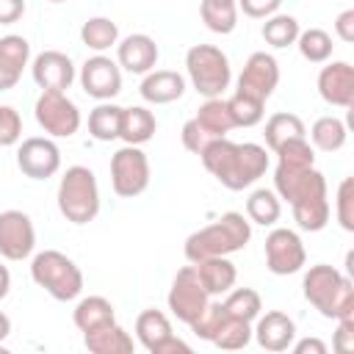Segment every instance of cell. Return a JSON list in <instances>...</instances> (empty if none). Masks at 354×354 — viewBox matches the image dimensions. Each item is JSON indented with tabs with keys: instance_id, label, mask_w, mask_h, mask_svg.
<instances>
[{
	"instance_id": "cell-1",
	"label": "cell",
	"mask_w": 354,
	"mask_h": 354,
	"mask_svg": "<svg viewBox=\"0 0 354 354\" xmlns=\"http://www.w3.org/2000/svg\"><path fill=\"white\" fill-rule=\"evenodd\" d=\"M202 166L230 191H243L252 183H257L266 169H268V152L266 147L246 141V144H235L227 136L224 138H213L202 152H199Z\"/></svg>"
},
{
	"instance_id": "cell-2",
	"label": "cell",
	"mask_w": 354,
	"mask_h": 354,
	"mask_svg": "<svg viewBox=\"0 0 354 354\" xmlns=\"http://www.w3.org/2000/svg\"><path fill=\"white\" fill-rule=\"evenodd\" d=\"M274 191L279 199H288L293 221L304 232H321L329 224V194L324 174L310 166L301 171H274Z\"/></svg>"
},
{
	"instance_id": "cell-3",
	"label": "cell",
	"mask_w": 354,
	"mask_h": 354,
	"mask_svg": "<svg viewBox=\"0 0 354 354\" xmlns=\"http://www.w3.org/2000/svg\"><path fill=\"white\" fill-rule=\"evenodd\" d=\"M249 238H252V221L243 218V213L227 210L218 221L191 232L185 238L183 252L188 263H199L207 257H230L232 252L246 249Z\"/></svg>"
},
{
	"instance_id": "cell-4",
	"label": "cell",
	"mask_w": 354,
	"mask_h": 354,
	"mask_svg": "<svg viewBox=\"0 0 354 354\" xmlns=\"http://www.w3.org/2000/svg\"><path fill=\"white\" fill-rule=\"evenodd\" d=\"M301 290H304V299L324 318H332V321L354 318V285L335 266H326V263L310 266V271L301 279Z\"/></svg>"
},
{
	"instance_id": "cell-5",
	"label": "cell",
	"mask_w": 354,
	"mask_h": 354,
	"mask_svg": "<svg viewBox=\"0 0 354 354\" xmlns=\"http://www.w3.org/2000/svg\"><path fill=\"white\" fill-rule=\"evenodd\" d=\"M58 210L69 224H88L100 213V185L88 166H69L58 183Z\"/></svg>"
},
{
	"instance_id": "cell-6",
	"label": "cell",
	"mask_w": 354,
	"mask_h": 354,
	"mask_svg": "<svg viewBox=\"0 0 354 354\" xmlns=\"http://www.w3.org/2000/svg\"><path fill=\"white\" fill-rule=\"evenodd\" d=\"M30 279L44 288L55 301H72L83 290V271L72 257L58 249H44L30 260Z\"/></svg>"
},
{
	"instance_id": "cell-7",
	"label": "cell",
	"mask_w": 354,
	"mask_h": 354,
	"mask_svg": "<svg viewBox=\"0 0 354 354\" xmlns=\"http://www.w3.org/2000/svg\"><path fill=\"white\" fill-rule=\"evenodd\" d=\"M185 72H188L191 86L205 100L221 97L224 88H230V80H232L230 58L216 44H194L185 53Z\"/></svg>"
},
{
	"instance_id": "cell-8",
	"label": "cell",
	"mask_w": 354,
	"mask_h": 354,
	"mask_svg": "<svg viewBox=\"0 0 354 354\" xmlns=\"http://www.w3.org/2000/svg\"><path fill=\"white\" fill-rule=\"evenodd\" d=\"M149 185V158L141 147L124 144L111 158V188L122 199L144 194Z\"/></svg>"
},
{
	"instance_id": "cell-9",
	"label": "cell",
	"mask_w": 354,
	"mask_h": 354,
	"mask_svg": "<svg viewBox=\"0 0 354 354\" xmlns=\"http://www.w3.org/2000/svg\"><path fill=\"white\" fill-rule=\"evenodd\" d=\"M33 116L53 138H72L80 130V111L66 91H41L33 105Z\"/></svg>"
},
{
	"instance_id": "cell-10",
	"label": "cell",
	"mask_w": 354,
	"mask_h": 354,
	"mask_svg": "<svg viewBox=\"0 0 354 354\" xmlns=\"http://www.w3.org/2000/svg\"><path fill=\"white\" fill-rule=\"evenodd\" d=\"M207 301H210V293L205 290V285H202L194 263L185 266V268H180L174 274L171 288H169V296H166V304H169L171 315L177 321H183V324H191L207 307Z\"/></svg>"
},
{
	"instance_id": "cell-11",
	"label": "cell",
	"mask_w": 354,
	"mask_h": 354,
	"mask_svg": "<svg viewBox=\"0 0 354 354\" xmlns=\"http://www.w3.org/2000/svg\"><path fill=\"white\" fill-rule=\"evenodd\" d=\"M304 263H307V252H304L299 232L288 227H274L266 235V268L271 274L288 277V274L301 271Z\"/></svg>"
},
{
	"instance_id": "cell-12",
	"label": "cell",
	"mask_w": 354,
	"mask_h": 354,
	"mask_svg": "<svg viewBox=\"0 0 354 354\" xmlns=\"http://www.w3.org/2000/svg\"><path fill=\"white\" fill-rule=\"evenodd\" d=\"M279 83V64L271 53H252L238 75V94L266 102Z\"/></svg>"
},
{
	"instance_id": "cell-13",
	"label": "cell",
	"mask_w": 354,
	"mask_h": 354,
	"mask_svg": "<svg viewBox=\"0 0 354 354\" xmlns=\"http://www.w3.org/2000/svg\"><path fill=\"white\" fill-rule=\"evenodd\" d=\"M17 166L30 180H47L61 169V149L53 138H41V136L25 138L17 147Z\"/></svg>"
},
{
	"instance_id": "cell-14",
	"label": "cell",
	"mask_w": 354,
	"mask_h": 354,
	"mask_svg": "<svg viewBox=\"0 0 354 354\" xmlns=\"http://www.w3.org/2000/svg\"><path fill=\"white\" fill-rule=\"evenodd\" d=\"M36 249V230L28 213L3 210L0 213V254L6 260H25Z\"/></svg>"
},
{
	"instance_id": "cell-15",
	"label": "cell",
	"mask_w": 354,
	"mask_h": 354,
	"mask_svg": "<svg viewBox=\"0 0 354 354\" xmlns=\"http://www.w3.org/2000/svg\"><path fill=\"white\" fill-rule=\"evenodd\" d=\"M80 86L88 97L105 102L122 91V69L108 55H91L80 66Z\"/></svg>"
},
{
	"instance_id": "cell-16",
	"label": "cell",
	"mask_w": 354,
	"mask_h": 354,
	"mask_svg": "<svg viewBox=\"0 0 354 354\" xmlns=\"http://www.w3.org/2000/svg\"><path fill=\"white\" fill-rule=\"evenodd\" d=\"M30 75L41 91H66L75 83V64L61 50H44L33 58Z\"/></svg>"
},
{
	"instance_id": "cell-17",
	"label": "cell",
	"mask_w": 354,
	"mask_h": 354,
	"mask_svg": "<svg viewBox=\"0 0 354 354\" xmlns=\"http://www.w3.org/2000/svg\"><path fill=\"white\" fill-rule=\"evenodd\" d=\"M318 94L326 105L351 108L354 102V66L348 61H332L318 72Z\"/></svg>"
},
{
	"instance_id": "cell-18",
	"label": "cell",
	"mask_w": 354,
	"mask_h": 354,
	"mask_svg": "<svg viewBox=\"0 0 354 354\" xmlns=\"http://www.w3.org/2000/svg\"><path fill=\"white\" fill-rule=\"evenodd\" d=\"M254 321L257 324L252 329V337L266 351H274V354L288 351L290 343L296 340V324H293V318L285 315V313H279V310H268L266 315H257Z\"/></svg>"
},
{
	"instance_id": "cell-19",
	"label": "cell",
	"mask_w": 354,
	"mask_h": 354,
	"mask_svg": "<svg viewBox=\"0 0 354 354\" xmlns=\"http://www.w3.org/2000/svg\"><path fill=\"white\" fill-rule=\"evenodd\" d=\"M158 44L152 36L147 33H130L122 41H116V61L122 69L133 72V75H147L152 72V66L158 64Z\"/></svg>"
},
{
	"instance_id": "cell-20",
	"label": "cell",
	"mask_w": 354,
	"mask_h": 354,
	"mask_svg": "<svg viewBox=\"0 0 354 354\" xmlns=\"http://www.w3.org/2000/svg\"><path fill=\"white\" fill-rule=\"evenodd\" d=\"M28 61H30V44L25 36L8 33L0 39V91H8L19 83Z\"/></svg>"
},
{
	"instance_id": "cell-21",
	"label": "cell",
	"mask_w": 354,
	"mask_h": 354,
	"mask_svg": "<svg viewBox=\"0 0 354 354\" xmlns=\"http://www.w3.org/2000/svg\"><path fill=\"white\" fill-rule=\"evenodd\" d=\"M138 94L149 105H169L185 94V77L180 72H171V69L147 72L141 86H138Z\"/></svg>"
},
{
	"instance_id": "cell-22",
	"label": "cell",
	"mask_w": 354,
	"mask_h": 354,
	"mask_svg": "<svg viewBox=\"0 0 354 354\" xmlns=\"http://www.w3.org/2000/svg\"><path fill=\"white\" fill-rule=\"evenodd\" d=\"M83 346L91 351V354H133L136 351V343L133 337L124 332V326H119L116 321L113 324H105L100 329H91V332H83Z\"/></svg>"
},
{
	"instance_id": "cell-23",
	"label": "cell",
	"mask_w": 354,
	"mask_h": 354,
	"mask_svg": "<svg viewBox=\"0 0 354 354\" xmlns=\"http://www.w3.org/2000/svg\"><path fill=\"white\" fill-rule=\"evenodd\" d=\"M194 268H196V274H199V279L210 296H221L230 288H235L238 268L230 257H207V260L194 263Z\"/></svg>"
},
{
	"instance_id": "cell-24",
	"label": "cell",
	"mask_w": 354,
	"mask_h": 354,
	"mask_svg": "<svg viewBox=\"0 0 354 354\" xmlns=\"http://www.w3.org/2000/svg\"><path fill=\"white\" fill-rule=\"evenodd\" d=\"M158 130V122H155V113L144 105H130V108H122V124H119V138L124 144H133V147H141L147 144Z\"/></svg>"
},
{
	"instance_id": "cell-25",
	"label": "cell",
	"mask_w": 354,
	"mask_h": 354,
	"mask_svg": "<svg viewBox=\"0 0 354 354\" xmlns=\"http://www.w3.org/2000/svg\"><path fill=\"white\" fill-rule=\"evenodd\" d=\"M72 321H75V326L80 332H91V329H100L105 324H113L116 321V310L105 296H86V299H80L75 304Z\"/></svg>"
},
{
	"instance_id": "cell-26",
	"label": "cell",
	"mask_w": 354,
	"mask_h": 354,
	"mask_svg": "<svg viewBox=\"0 0 354 354\" xmlns=\"http://www.w3.org/2000/svg\"><path fill=\"white\" fill-rule=\"evenodd\" d=\"M263 136H266V147L274 152V149L282 147L285 141L307 136V127H304L301 116L288 113V111H279V113H271V116L266 119V130H263Z\"/></svg>"
},
{
	"instance_id": "cell-27",
	"label": "cell",
	"mask_w": 354,
	"mask_h": 354,
	"mask_svg": "<svg viewBox=\"0 0 354 354\" xmlns=\"http://www.w3.org/2000/svg\"><path fill=\"white\" fill-rule=\"evenodd\" d=\"M199 14L207 30L227 36L238 25V0H202Z\"/></svg>"
},
{
	"instance_id": "cell-28",
	"label": "cell",
	"mask_w": 354,
	"mask_h": 354,
	"mask_svg": "<svg viewBox=\"0 0 354 354\" xmlns=\"http://www.w3.org/2000/svg\"><path fill=\"white\" fill-rule=\"evenodd\" d=\"M310 141L321 152H337V149L346 147L348 130H346L343 119H337V116H321L310 127Z\"/></svg>"
},
{
	"instance_id": "cell-29",
	"label": "cell",
	"mask_w": 354,
	"mask_h": 354,
	"mask_svg": "<svg viewBox=\"0 0 354 354\" xmlns=\"http://www.w3.org/2000/svg\"><path fill=\"white\" fill-rule=\"evenodd\" d=\"M274 155H277V169L274 171H301V169L315 166V152H313L307 136L285 141L282 147L274 149Z\"/></svg>"
},
{
	"instance_id": "cell-30",
	"label": "cell",
	"mask_w": 354,
	"mask_h": 354,
	"mask_svg": "<svg viewBox=\"0 0 354 354\" xmlns=\"http://www.w3.org/2000/svg\"><path fill=\"white\" fill-rule=\"evenodd\" d=\"M282 216V205H279V196L277 191H268V188H257L249 194L246 199V218L252 224H260V227H271L277 224Z\"/></svg>"
},
{
	"instance_id": "cell-31",
	"label": "cell",
	"mask_w": 354,
	"mask_h": 354,
	"mask_svg": "<svg viewBox=\"0 0 354 354\" xmlns=\"http://www.w3.org/2000/svg\"><path fill=\"white\" fill-rule=\"evenodd\" d=\"M171 335V321L160 310H144L136 318V337L138 343L152 354V348Z\"/></svg>"
},
{
	"instance_id": "cell-32",
	"label": "cell",
	"mask_w": 354,
	"mask_h": 354,
	"mask_svg": "<svg viewBox=\"0 0 354 354\" xmlns=\"http://www.w3.org/2000/svg\"><path fill=\"white\" fill-rule=\"evenodd\" d=\"M194 119H196L213 138H224V136L235 127V122H232V116H230V108H227V100H221V97L205 100L202 108H199V113H196Z\"/></svg>"
},
{
	"instance_id": "cell-33",
	"label": "cell",
	"mask_w": 354,
	"mask_h": 354,
	"mask_svg": "<svg viewBox=\"0 0 354 354\" xmlns=\"http://www.w3.org/2000/svg\"><path fill=\"white\" fill-rule=\"evenodd\" d=\"M80 41L88 47V50H97V53H105L111 50L116 41H119V28L113 19L108 17H91L83 22L80 28Z\"/></svg>"
},
{
	"instance_id": "cell-34",
	"label": "cell",
	"mask_w": 354,
	"mask_h": 354,
	"mask_svg": "<svg viewBox=\"0 0 354 354\" xmlns=\"http://www.w3.org/2000/svg\"><path fill=\"white\" fill-rule=\"evenodd\" d=\"M119 124H122V105L113 102H100L97 108H91L88 113V133L97 141H113L119 138Z\"/></svg>"
},
{
	"instance_id": "cell-35",
	"label": "cell",
	"mask_w": 354,
	"mask_h": 354,
	"mask_svg": "<svg viewBox=\"0 0 354 354\" xmlns=\"http://www.w3.org/2000/svg\"><path fill=\"white\" fill-rule=\"evenodd\" d=\"M299 30L301 28H299V19L296 17H290V14H271V17H266L260 33H263L266 44H271L277 50H285V47L296 44Z\"/></svg>"
},
{
	"instance_id": "cell-36",
	"label": "cell",
	"mask_w": 354,
	"mask_h": 354,
	"mask_svg": "<svg viewBox=\"0 0 354 354\" xmlns=\"http://www.w3.org/2000/svg\"><path fill=\"white\" fill-rule=\"evenodd\" d=\"M296 47L301 53L304 61L310 64H326L332 58V36L324 30V28H307V30H299V39H296Z\"/></svg>"
},
{
	"instance_id": "cell-37",
	"label": "cell",
	"mask_w": 354,
	"mask_h": 354,
	"mask_svg": "<svg viewBox=\"0 0 354 354\" xmlns=\"http://www.w3.org/2000/svg\"><path fill=\"white\" fill-rule=\"evenodd\" d=\"M216 348H224V351H238V348H246L252 343V324L249 321H241V318H232V315H224L218 332L213 335L210 340Z\"/></svg>"
},
{
	"instance_id": "cell-38",
	"label": "cell",
	"mask_w": 354,
	"mask_h": 354,
	"mask_svg": "<svg viewBox=\"0 0 354 354\" xmlns=\"http://www.w3.org/2000/svg\"><path fill=\"white\" fill-rule=\"evenodd\" d=\"M224 304V310H227V315H232V318H241V321H254L257 315H260V310H263V299H260V293L257 290H252V288H230L227 290V299L221 301Z\"/></svg>"
},
{
	"instance_id": "cell-39",
	"label": "cell",
	"mask_w": 354,
	"mask_h": 354,
	"mask_svg": "<svg viewBox=\"0 0 354 354\" xmlns=\"http://www.w3.org/2000/svg\"><path fill=\"white\" fill-rule=\"evenodd\" d=\"M227 108H230V116H232L235 127H254L266 116V111H263L266 102H260L254 97H246V94H238V91L227 100Z\"/></svg>"
},
{
	"instance_id": "cell-40",
	"label": "cell",
	"mask_w": 354,
	"mask_h": 354,
	"mask_svg": "<svg viewBox=\"0 0 354 354\" xmlns=\"http://www.w3.org/2000/svg\"><path fill=\"white\" fill-rule=\"evenodd\" d=\"M224 315H227V310H224L221 301H207V307H205L188 326H191V332H194L199 340H213V335L218 332Z\"/></svg>"
},
{
	"instance_id": "cell-41",
	"label": "cell",
	"mask_w": 354,
	"mask_h": 354,
	"mask_svg": "<svg viewBox=\"0 0 354 354\" xmlns=\"http://www.w3.org/2000/svg\"><path fill=\"white\" fill-rule=\"evenodd\" d=\"M335 216L346 232H354V177H343L335 196Z\"/></svg>"
},
{
	"instance_id": "cell-42",
	"label": "cell",
	"mask_w": 354,
	"mask_h": 354,
	"mask_svg": "<svg viewBox=\"0 0 354 354\" xmlns=\"http://www.w3.org/2000/svg\"><path fill=\"white\" fill-rule=\"evenodd\" d=\"M22 138V116L11 105H0V147H14Z\"/></svg>"
},
{
	"instance_id": "cell-43",
	"label": "cell",
	"mask_w": 354,
	"mask_h": 354,
	"mask_svg": "<svg viewBox=\"0 0 354 354\" xmlns=\"http://www.w3.org/2000/svg\"><path fill=\"white\" fill-rule=\"evenodd\" d=\"M183 147L188 149V152H194V155H199L210 141H213V136L196 122V119H188L185 124H183Z\"/></svg>"
},
{
	"instance_id": "cell-44",
	"label": "cell",
	"mask_w": 354,
	"mask_h": 354,
	"mask_svg": "<svg viewBox=\"0 0 354 354\" xmlns=\"http://www.w3.org/2000/svg\"><path fill=\"white\" fill-rule=\"evenodd\" d=\"M282 6V0H238V11H243L252 19H266L271 14H277Z\"/></svg>"
},
{
	"instance_id": "cell-45",
	"label": "cell",
	"mask_w": 354,
	"mask_h": 354,
	"mask_svg": "<svg viewBox=\"0 0 354 354\" xmlns=\"http://www.w3.org/2000/svg\"><path fill=\"white\" fill-rule=\"evenodd\" d=\"M332 348L340 351V354L354 351V318L337 321V332H335V337H332Z\"/></svg>"
},
{
	"instance_id": "cell-46",
	"label": "cell",
	"mask_w": 354,
	"mask_h": 354,
	"mask_svg": "<svg viewBox=\"0 0 354 354\" xmlns=\"http://www.w3.org/2000/svg\"><path fill=\"white\" fill-rule=\"evenodd\" d=\"M335 33H337V39L346 41V44L354 41V8H346V11L337 14V19H335Z\"/></svg>"
},
{
	"instance_id": "cell-47",
	"label": "cell",
	"mask_w": 354,
	"mask_h": 354,
	"mask_svg": "<svg viewBox=\"0 0 354 354\" xmlns=\"http://www.w3.org/2000/svg\"><path fill=\"white\" fill-rule=\"evenodd\" d=\"M25 14V0H0V25H14Z\"/></svg>"
},
{
	"instance_id": "cell-48",
	"label": "cell",
	"mask_w": 354,
	"mask_h": 354,
	"mask_svg": "<svg viewBox=\"0 0 354 354\" xmlns=\"http://www.w3.org/2000/svg\"><path fill=\"white\" fill-rule=\"evenodd\" d=\"M177 351H180V354H191V346H188L185 340H180L174 332H171L166 340H160V343L152 348V354H177Z\"/></svg>"
},
{
	"instance_id": "cell-49",
	"label": "cell",
	"mask_w": 354,
	"mask_h": 354,
	"mask_svg": "<svg viewBox=\"0 0 354 354\" xmlns=\"http://www.w3.org/2000/svg\"><path fill=\"white\" fill-rule=\"evenodd\" d=\"M290 348L296 351V354H326L329 348H326V343L324 340H318V337H304V340H293L290 343Z\"/></svg>"
},
{
	"instance_id": "cell-50",
	"label": "cell",
	"mask_w": 354,
	"mask_h": 354,
	"mask_svg": "<svg viewBox=\"0 0 354 354\" xmlns=\"http://www.w3.org/2000/svg\"><path fill=\"white\" fill-rule=\"evenodd\" d=\"M8 290H11V271L0 263V299H6Z\"/></svg>"
},
{
	"instance_id": "cell-51",
	"label": "cell",
	"mask_w": 354,
	"mask_h": 354,
	"mask_svg": "<svg viewBox=\"0 0 354 354\" xmlns=\"http://www.w3.org/2000/svg\"><path fill=\"white\" fill-rule=\"evenodd\" d=\"M8 335H11V318H8V315L0 310V343H3Z\"/></svg>"
},
{
	"instance_id": "cell-52",
	"label": "cell",
	"mask_w": 354,
	"mask_h": 354,
	"mask_svg": "<svg viewBox=\"0 0 354 354\" xmlns=\"http://www.w3.org/2000/svg\"><path fill=\"white\" fill-rule=\"evenodd\" d=\"M50 3H66V0H50Z\"/></svg>"
}]
</instances>
